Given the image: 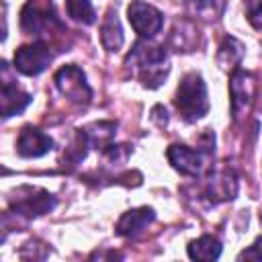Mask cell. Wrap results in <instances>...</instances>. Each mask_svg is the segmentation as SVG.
I'll return each mask as SVG.
<instances>
[{"label":"cell","instance_id":"obj_1","mask_svg":"<svg viewBox=\"0 0 262 262\" xmlns=\"http://www.w3.org/2000/svg\"><path fill=\"white\" fill-rule=\"evenodd\" d=\"M125 66L145 88H158L170 72L168 51L164 45L154 43L151 39H141L133 45V49L125 57Z\"/></svg>","mask_w":262,"mask_h":262},{"label":"cell","instance_id":"obj_2","mask_svg":"<svg viewBox=\"0 0 262 262\" xmlns=\"http://www.w3.org/2000/svg\"><path fill=\"white\" fill-rule=\"evenodd\" d=\"M215 154V133L205 129L201 135V147H188L182 143H172L166 149V158L174 170L184 176H203L209 168V160Z\"/></svg>","mask_w":262,"mask_h":262},{"label":"cell","instance_id":"obj_3","mask_svg":"<svg viewBox=\"0 0 262 262\" xmlns=\"http://www.w3.org/2000/svg\"><path fill=\"white\" fill-rule=\"evenodd\" d=\"M174 106L186 123H194L209 113V92L201 74H184L174 94Z\"/></svg>","mask_w":262,"mask_h":262},{"label":"cell","instance_id":"obj_4","mask_svg":"<svg viewBox=\"0 0 262 262\" xmlns=\"http://www.w3.org/2000/svg\"><path fill=\"white\" fill-rule=\"evenodd\" d=\"M20 29L41 41L49 37L53 29L63 31V25L55 16L53 4L49 0H29L20 10Z\"/></svg>","mask_w":262,"mask_h":262},{"label":"cell","instance_id":"obj_5","mask_svg":"<svg viewBox=\"0 0 262 262\" xmlns=\"http://www.w3.org/2000/svg\"><path fill=\"white\" fill-rule=\"evenodd\" d=\"M55 196L39 186H18L10 192V209L27 219L41 217L55 207Z\"/></svg>","mask_w":262,"mask_h":262},{"label":"cell","instance_id":"obj_6","mask_svg":"<svg viewBox=\"0 0 262 262\" xmlns=\"http://www.w3.org/2000/svg\"><path fill=\"white\" fill-rule=\"evenodd\" d=\"M256 96V76L248 70L235 68L229 76V98H231V117L235 123L248 117Z\"/></svg>","mask_w":262,"mask_h":262},{"label":"cell","instance_id":"obj_7","mask_svg":"<svg viewBox=\"0 0 262 262\" xmlns=\"http://www.w3.org/2000/svg\"><path fill=\"white\" fill-rule=\"evenodd\" d=\"M55 88L74 104L86 106L92 100V88L86 80V74L82 72V68H78L76 63H68L63 68H59L53 76Z\"/></svg>","mask_w":262,"mask_h":262},{"label":"cell","instance_id":"obj_8","mask_svg":"<svg viewBox=\"0 0 262 262\" xmlns=\"http://www.w3.org/2000/svg\"><path fill=\"white\" fill-rule=\"evenodd\" d=\"M51 59H53V53H51L49 45H45L43 41L20 45L12 55L14 70L20 72L23 76H39L41 72H45L49 68Z\"/></svg>","mask_w":262,"mask_h":262},{"label":"cell","instance_id":"obj_9","mask_svg":"<svg viewBox=\"0 0 262 262\" xmlns=\"http://www.w3.org/2000/svg\"><path fill=\"white\" fill-rule=\"evenodd\" d=\"M127 18L141 39H154L164 27V14L143 0H133L127 6Z\"/></svg>","mask_w":262,"mask_h":262},{"label":"cell","instance_id":"obj_10","mask_svg":"<svg viewBox=\"0 0 262 262\" xmlns=\"http://www.w3.org/2000/svg\"><path fill=\"white\" fill-rule=\"evenodd\" d=\"M205 192H207V196L213 205L235 199V194H237V176H235V172L229 170V168L211 170Z\"/></svg>","mask_w":262,"mask_h":262},{"label":"cell","instance_id":"obj_11","mask_svg":"<svg viewBox=\"0 0 262 262\" xmlns=\"http://www.w3.org/2000/svg\"><path fill=\"white\" fill-rule=\"evenodd\" d=\"M55 147L53 139L37 127H23L16 139V151L23 158H41Z\"/></svg>","mask_w":262,"mask_h":262},{"label":"cell","instance_id":"obj_12","mask_svg":"<svg viewBox=\"0 0 262 262\" xmlns=\"http://www.w3.org/2000/svg\"><path fill=\"white\" fill-rule=\"evenodd\" d=\"M154 219H156V211H154L151 207L129 209V211H125V213L119 217V221H117V225H115V231H117V235H121V237H135V235H139L149 223H154Z\"/></svg>","mask_w":262,"mask_h":262},{"label":"cell","instance_id":"obj_13","mask_svg":"<svg viewBox=\"0 0 262 262\" xmlns=\"http://www.w3.org/2000/svg\"><path fill=\"white\" fill-rule=\"evenodd\" d=\"M31 94L20 90L10 80H2V92H0V106H2V119H10L14 115H20L31 104Z\"/></svg>","mask_w":262,"mask_h":262},{"label":"cell","instance_id":"obj_14","mask_svg":"<svg viewBox=\"0 0 262 262\" xmlns=\"http://www.w3.org/2000/svg\"><path fill=\"white\" fill-rule=\"evenodd\" d=\"M100 43L106 51H119L125 43V35H123V27L121 20L117 16V10L108 8L106 16L100 25Z\"/></svg>","mask_w":262,"mask_h":262},{"label":"cell","instance_id":"obj_15","mask_svg":"<svg viewBox=\"0 0 262 262\" xmlns=\"http://www.w3.org/2000/svg\"><path fill=\"white\" fill-rule=\"evenodd\" d=\"M244 53H246V47L239 39L225 37L219 45V51H217V63H219L221 70L233 72L235 68H239V63L244 59Z\"/></svg>","mask_w":262,"mask_h":262},{"label":"cell","instance_id":"obj_16","mask_svg":"<svg viewBox=\"0 0 262 262\" xmlns=\"http://www.w3.org/2000/svg\"><path fill=\"white\" fill-rule=\"evenodd\" d=\"M82 131H84L90 147L104 149L113 143V139L117 135V123L115 121H96V123L86 125Z\"/></svg>","mask_w":262,"mask_h":262},{"label":"cell","instance_id":"obj_17","mask_svg":"<svg viewBox=\"0 0 262 262\" xmlns=\"http://www.w3.org/2000/svg\"><path fill=\"white\" fill-rule=\"evenodd\" d=\"M186 254L190 260H217L221 256V242L215 235H201L196 239H192L186 248Z\"/></svg>","mask_w":262,"mask_h":262},{"label":"cell","instance_id":"obj_18","mask_svg":"<svg viewBox=\"0 0 262 262\" xmlns=\"http://www.w3.org/2000/svg\"><path fill=\"white\" fill-rule=\"evenodd\" d=\"M186 6L203 20H217L225 10V0H186Z\"/></svg>","mask_w":262,"mask_h":262},{"label":"cell","instance_id":"obj_19","mask_svg":"<svg viewBox=\"0 0 262 262\" xmlns=\"http://www.w3.org/2000/svg\"><path fill=\"white\" fill-rule=\"evenodd\" d=\"M66 12L72 20L82 25H92L96 20V12L90 0H66Z\"/></svg>","mask_w":262,"mask_h":262},{"label":"cell","instance_id":"obj_20","mask_svg":"<svg viewBox=\"0 0 262 262\" xmlns=\"http://www.w3.org/2000/svg\"><path fill=\"white\" fill-rule=\"evenodd\" d=\"M102 154H104V158H106L111 164L121 166V164H125L127 158L131 156V147H129V145H115V143H111L108 147L102 149Z\"/></svg>","mask_w":262,"mask_h":262},{"label":"cell","instance_id":"obj_21","mask_svg":"<svg viewBox=\"0 0 262 262\" xmlns=\"http://www.w3.org/2000/svg\"><path fill=\"white\" fill-rule=\"evenodd\" d=\"M246 16L256 31H262V0H246Z\"/></svg>","mask_w":262,"mask_h":262},{"label":"cell","instance_id":"obj_22","mask_svg":"<svg viewBox=\"0 0 262 262\" xmlns=\"http://www.w3.org/2000/svg\"><path fill=\"white\" fill-rule=\"evenodd\" d=\"M237 260H262V235L252 246H248L244 252H239Z\"/></svg>","mask_w":262,"mask_h":262},{"label":"cell","instance_id":"obj_23","mask_svg":"<svg viewBox=\"0 0 262 262\" xmlns=\"http://www.w3.org/2000/svg\"><path fill=\"white\" fill-rule=\"evenodd\" d=\"M151 119L154 121H158V125L160 127H164L166 123H168V113H166V108L164 106H154V111H151Z\"/></svg>","mask_w":262,"mask_h":262}]
</instances>
